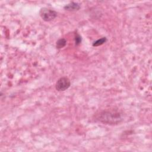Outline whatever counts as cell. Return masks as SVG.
<instances>
[{
	"label": "cell",
	"mask_w": 152,
	"mask_h": 152,
	"mask_svg": "<svg viewBox=\"0 0 152 152\" xmlns=\"http://www.w3.org/2000/svg\"><path fill=\"white\" fill-rule=\"evenodd\" d=\"M71 86V82L66 77H61L58 80L55 84V88L58 91H64L67 90Z\"/></svg>",
	"instance_id": "3957f363"
},
{
	"label": "cell",
	"mask_w": 152,
	"mask_h": 152,
	"mask_svg": "<svg viewBox=\"0 0 152 152\" xmlns=\"http://www.w3.org/2000/svg\"><path fill=\"white\" fill-rule=\"evenodd\" d=\"M80 8V5L77 2H71L67 5H65L64 7V9L66 11H75L79 10Z\"/></svg>",
	"instance_id": "277c9868"
},
{
	"label": "cell",
	"mask_w": 152,
	"mask_h": 152,
	"mask_svg": "<svg viewBox=\"0 0 152 152\" xmlns=\"http://www.w3.org/2000/svg\"><path fill=\"white\" fill-rule=\"evenodd\" d=\"M95 119L98 122L107 125H116L122 120V114L117 110H107L99 112L95 116Z\"/></svg>",
	"instance_id": "6da1fadb"
},
{
	"label": "cell",
	"mask_w": 152,
	"mask_h": 152,
	"mask_svg": "<svg viewBox=\"0 0 152 152\" xmlns=\"http://www.w3.org/2000/svg\"><path fill=\"white\" fill-rule=\"evenodd\" d=\"M81 42V37L78 34H76L75 36V45L78 46L79 45Z\"/></svg>",
	"instance_id": "52a82bcc"
},
{
	"label": "cell",
	"mask_w": 152,
	"mask_h": 152,
	"mask_svg": "<svg viewBox=\"0 0 152 152\" xmlns=\"http://www.w3.org/2000/svg\"><path fill=\"white\" fill-rule=\"evenodd\" d=\"M106 41H107L106 37H102V38H101V39H98V40H97L96 41H95V42L93 43V46H98L102 45H103L104 43H105Z\"/></svg>",
	"instance_id": "8992f818"
},
{
	"label": "cell",
	"mask_w": 152,
	"mask_h": 152,
	"mask_svg": "<svg viewBox=\"0 0 152 152\" xmlns=\"http://www.w3.org/2000/svg\"><path fill=\"white\" fill-rule=\"evenodd\" d=\"M39 14L42 20L45 21H52L57 16V12L55 11L46 7L41 8Z\"/></svg>",
	"instance_id": "7a4b0ae2"
},
{
	"label": "cell",
	"mask_w": 152,
	"mask_h": 152,
	"mask_svg": "<svg viewBox=\"0 0 152 152\" xmlns=\"http://www.w3.org/2000/svg\"><path fill=\"white\" fill-rule=\"evenodd\" d=\"M66 44V40L65 39H60L56 42V46L58 49H61L64 48Z\"/></svg>",
	"instance_id": "5b68a950"
}]
</instances>
